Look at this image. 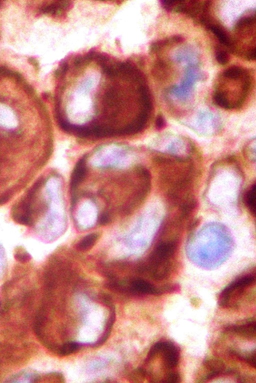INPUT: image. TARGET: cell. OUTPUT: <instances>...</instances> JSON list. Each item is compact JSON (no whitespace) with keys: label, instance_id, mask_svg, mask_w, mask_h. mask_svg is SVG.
Segmentation results:
<instances>
[{"label":"cell","instance_id":"17","mask_svg":"<svg viewBox=\"0 0 256 383\" xmlns=\"http://www.w3.org/2000/svg\"><path fill=\"white\" fill-rule=\"evenodd\" d=\"M166 125V122L163 115L159 114L156 121V127L158 129H163Z\"/></svg>","mask_w":256,"mask_h":383},{"label":"cell","instance_id":"20","mask_svg":"<svg viewBox=\"0 0 256 383\" xmlns=\"http://www.w3.org/2000/svg\"><path fill=\"white\" fill-rule=\"evenodd\" d=\"M109 218L106 215H103L100 218V224L105 225L109 223Z\"/></svg>","mask_w":256,"mask_h":383},{"label":"cell","instance_id":"19","mask_svg":"<svg viewBox=\"0 0 256 383\" xmlns=\"http://www.w3.org/2000/svg\"><path fill=\"white\" fill-rule=\"evenodd\" d=\"M170 43H179L183 41V38L180 36H175L169 38Z\"/></svg>","mask_w":256,"mask_h":383},{"label":"cell","instance_id":"16","mask_svg":"<svg viewBox=\"0 0 256 383\" xmlns=\"http://www.w3.org/2000/svg\"><path fill=\"white\" fill-rule=\"evenodd\" d=\"M176 1L173 0H163L161 2L163 7L169 11H172Z\"/></svg>","mask_w":256,"mask_h":383},{"label":"cell","instance_id":"15","mask_svg":"<svg viewBox=\"0 0 256 383\" xmlns=\"http://www.w3.org/2000/svg\"><path fill=\"white\" fill-rule=\"evenodd\" d=\"M180 376L177 372H170L166 375L161 383H176L180 382Z\"/></svg>","mask_w":256,"mask_h":383},{"label":"cell","instance_id":"10","mask_svg":"<svg viewBox=\"0 0 256 383\" xmlns=\"http://www.w3.org/2000/svg\"><path fill=\"white\" fill-rule=\"evenodd\" d=\"M256 184H254L248 192L246 196V203L247 207L252 214H256Z\"/></svg>","mask_w":256,"mask_h":383},{"label":"cell","instance_id":"9","mask_svg":"<svg viewBox=\"0 0 256 383\" xmlns=\"http://www.w3.org/2000/svg\"><path fill=\"white\" fill-rule=\"evenodd\" d=\"M98 240V235L91 233L84 237L78 244V249L81 251L90 250L96 244Z\"/></svg>","mask_w":256,"mask_h":383},{"label":"cell","instance_id":"5","mask_svg":"<svg viewBox=\"0 0 256 383\" xmlns=\"http://www.w3.org/2000/svg\"><path fill=\"white\" fill-rule=\"evenodd\" d=\"M175 246L172 243L161 244L156 249L153 255L154 262L169 260L175 251Z\"/></svg>","mask_w":256,"mask_h":383},{"label":"cell","instance_id":"11","mask_svg":"<svg viewBox=\"0 0 256 383\" xmlns=\"http://www.w3.org/2000/svg\"><path fill=\"white\" fill-rule=\"evenodd\" d=\"M244 70L238 66H233L226 70L224 72V77L231 79H237L244 75Z\"/></svg>","mask_w":256,"mask_h":383},{"label":"cell","instance_id":"13","mask_svg":"<svg viewBox=\"0 0 256 383\" xmlns=\"http://www.w3.org/2000/svg\"><path fill=\"white\" fill-rule=\"evenodd\" d=\"M79 348V344L74 342H69L64 344L60 351L62 356H69L76 352Z\"/></svg>","mask_w":256,"mask_h":383},{"label":"cell","instance_id":"12","mask_svg":"<svg viewBox=\"0 0 256 383\" xmlns=\"http://www.w3.org/2000/svg\"><path fill=\"white\" fill-rule=\"evenodd\" d=\"M213 99L219 106L227 109H232L229 102L220 91H217L214 93Z\"/></svg>","mask_w":256,"mask_h":383},{"label":"cell","instance_id":"2","mask_svg":"<svg viewBox=\"0 0 256 383\" xmlns=\"http://www.w3.org/2000/svg\"><path fill=\"white\" fill-rule=\"evenodd\" d=\"M255 279L252 276H248L237 280L226 287L220 294L218 300L219 306L227 307L230 297L236 292V295L240 296L244 289L251 285Z\"/></svg>","mask_w":256,"mask_h":383},{"label":"cell","instance_id":"3","mask_svg":"<svg viewBox=\"0 0 256 383\" xmlns=\"http://www.w3.org/2000/svg\"><path fill=\"white\" fill-rule=\"evenodd\" d=\"M225 331L238 335L241 337L250 340L256 338L255 320L248 319L241 325H233L227 327Z\"/></svg>","mask_w":256,"mask_h":383},{"label":"cell","instance_id":"18","mask_svg":"<svg viewBox=\"0 0 256 383\" xmlns=\"http://www.w3.org/2000/svg\"><path fill=\"white\" fill-rule=\"evenodd\" d=\"M246 58L248 60H255L256 59V48L255 47L249 49L246 53Z\"/></svg>","mask_w":256,"mask_h":383},{"label":"cell","instance_id":"4","mask_svg":"<svg viewBox=\"0 0 256 383\" xmlns=\"http://www.w3.org/2000/svg\"><path fill=\"white\" fill-rule=\"evenodd\" d=\"M204 365L209 371V374L206 377L205 380L209 381L225 373L228 374V371H225V365L221 360L212 357L208 358L204 361Z\"/></svg>","mask_w":256,"mask_h":383},{"label":"cell","instance_id":"1","mask_svg":"<svg viewBox=\"0 0 256 383\" xmlns=\"http://www.w3.org/2000/svg\"><path fill=\"white\" fill-rule=\"evenodd\" d=\"M155 353L161 355L163 366L167 369H173L177 366L180 359V352L177 346L169 341H160L156 343L150 349L148 356Z\"/></svg>","mask_w":256,"mask_h":383},{"label":"cell","instance_id":"6","mask_svg":"<svg viewBox=\"0 0 256 383\" xmlns=\"http://www.w3.org/2000/svg\"><path fill=\"white\" fill-rule=\"evenodd\" d=\"M86 173V159L83 158L78 162L71 176L70 186L75 189L85 178Z\"/></svg>","mask_w":256,"mask_h":383},{"label":"cell","instance_id":"8","mask_svg":"<svg viewBox=\"0 0 256 383\" xmlns=\"http://www.w3.org/2000/svg\"><path fill=\"white\" fill-rule=\"evenodd\" d=\"M210 30L217 37L219 41L226 46L231 45V40L224 29L217 25L209 24L207 25Z\"/></svg>","mask_w":256,"mask_h":383},{"label":"cell","instance_id":"7","mask_svg":"<svg viewBox=\"0 0 256 383\" xmlns=\"http://www.w3.org/2000/svg\"><path fill=\"white\" fill-rule=\"evenodd\" d=\"M132 289L140 293L148 294H160L162 291L157 289L149 282L141 279L136 280L132 282Z\"/></svg>","mask_w":256,"mask_h":383},{"label":"cell","instance_id":"14","mask_svg":"<svg viewBox=\"0 0 256 383\" xmlns=\"http://www.w3.org/2000/svg\"><path fill=\"white\" fill-rule=\"evenodd\" d=\"M216 58L217 62L222 65H225L229 62L230 57L226 51L223 50H218L216 52Z\"/></svg>","mask_w":256,"mask_h":383}]
</instances>
